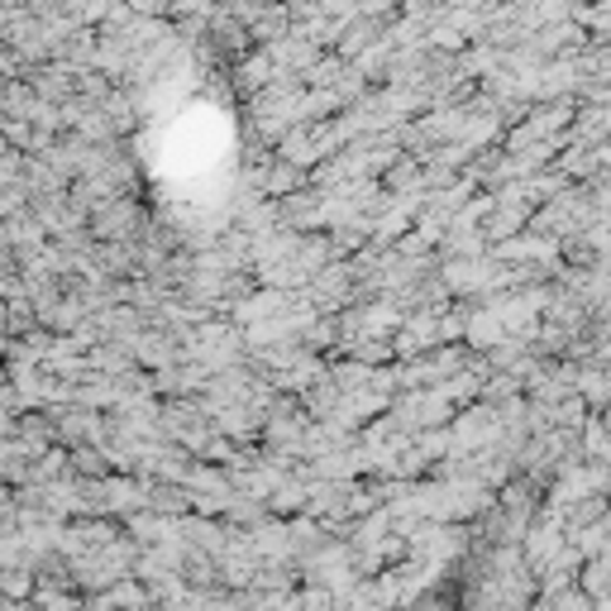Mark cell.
<instances>
[{"label": "cell", "instance_id": "6da1fadb", "mask_svg": "<svg viewBox=\"0 0 611 611\" xmlns=\"http://www.w3.org/2000/svg\"><path fill=\"white\" fill-rule=\"evenodd\" d=\"M24 592H29V578L20 569H10V598H24Z\"/></svg>", "mask_w": 611, "mask_h": 611}]
</instances>
